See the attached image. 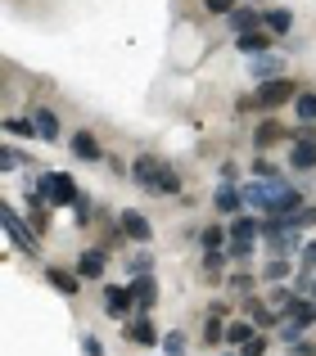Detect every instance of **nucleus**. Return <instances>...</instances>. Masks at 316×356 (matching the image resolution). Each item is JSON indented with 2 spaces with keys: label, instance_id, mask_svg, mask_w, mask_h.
Wrapping results in <instances>:
<instances>
[{
  "label": "nucleus",
  "instance_id": "obj_15",
  "mask_svg": "<svg viewBox=\"0 0 316 356\" xmlns=\"http://www.w3.org/2000/svg\"><path fill=\"white\" fill-rule=\"evenodd\" d=\"M258 235H262V221H253V217H235V221H230V239L258 243Z\"/></svg>",
  "mask_w": 316,
  "mask_h": 356
},
{
  "label": "nucleus",
  "instance_id": "obj_21",
  "mask_svg": "<svg viewBox=\"0 0 316 356\" xmlns=\"http://www.w3.org/2000/svg\"><path fill=\"white\" fill-rule=\"evenodd\" d=\"M308 325L312 321H303V316H285V321H281V343H290V348H294V343L303 339V330H308Z\"/></svg>",
  "mask_w": 316,
  "mask_h": 356
},
{
  "label": "nucleus",
  "instance_id": "obj_33",
  "mask_svg": "<svg viewBox=\"0 0 316 356\" xmlns=\"http://www.w3.org/2000/svg\"><path fill=\"white\" fill-rule=\"evenodd\" d=\"M248 321L253 325H271V312H267L262 302H248Z\"/></svg>",
  "mask_w": 316,
  "mask_h": 356
},
{
  "label": "nucleus",
  "instance_id": "obj_38",
  "mask_svg": "<svg viewBox=\"0 0 316 356\" xmlns=\"http://www.w3.org/2000/svg\"><path fill=\"white\" fill-rule=\"evenodd\" d=\"M294 356H316V348L312 343H294Z\"/></svg>",
  "mask_w": 316,
  "mask_h": 356
},
{
  "label": "nucleus",
  "instance_id": "obj_36",
  "mask_svg": "<svg viewBox=\"0 0 316 356\" xmlns=\"http://www.w3.org/2000/svg\"><path fill=\"white\" fill-rule=\"evenodd\" d=\"M303 266L316 270V243H308V248H303Z\"/></svg>",
  "mask_w": 316,
  "mask_h": 356
},
{
  "label": "nucleus",
  "instance_id": "obj_22",
  "mask_svg": "<svg viewBox=\"0 0 316 356\" xmlns=\"http://www.w3.org/2000/svg\"><path fill=\"white\" fill-rule=\"evenodd\" d=\"M230 27H235V32H253L258 23H262V14H258V9H230Z\"/></svg>",
  "mask_w": 316,
  "mask_h": 356
},
{
  "label": "nucleus",
  "instance_id": "obj_17",
  "mask_svg": "<svg viewBox=\"0 0 316 356\" xmlns=\"http://www.w3.org/2000/svg\"><path fill=\"white\" fill-rule=\"evenodd\" d=\"M45 280H50V284L59 289V293H68V298L81 289V275H68V270H59V266H50V270H45Z\"/></svg>",
  "mask_w": 316,
  "mask_h": 356
},
{
  "label": "nucleus",
  "instance_id": "obj_25",
  "mask_svg": "<svg viewBox=\"0 0 316 356\" xmlns=\"http://www.w3.org/2000/svg\"><path fill=\"white\" fill-rule=\"evenodd\" d=\"M5 131H9V136H41L32 118H5Z\"/></svg>",
  "mask_w": 316,
  "mask_h": 356
},
{
  "label": "nucleus",
  "instance_id": "obj_2",
  "mask_svg": "<svg viewBox=\"0 0 316 356\" xmlns=\"http://www.w3.org/2000/svg\"><path fill=\"white\" fill-rule=\"evenodd\" d=\"M290 99H299L294 81H290V77H271V81H262V86H258L253 95L244 99V104H248V108H285Z\"/></svg>",
  "mask_w": 316,
  "mask_h": 356
},
{
  "label": "nucleus",
  "instance_id": "obj_28",
  "mask_svg": "<svg viewBox=\"0 0 316 356\" xmlns=\"http://www.w3.org/2000/svg\"><path fill=\"white\" fill-rule=\"evenodd\" d=\"M226 257H230V261H248V257H253V243H244V239H230Z\"/></svg>",
  "mask_w": 316,
  "mask_h": 356
},
{
  "label": "nucleus",
  "instance_id": "obj_24",
  "mask_svg": "<svg viewBox=\"0 0 316 356\" xmlns=\"http://www.w3.org/2000/svg\"><path fill=\"white\" fill-rule=\"evenodd\" d=\"M221 339H226V325H221V321H217V312H212V316H208V325H203V343H208V348H217Z\"/></svg>",
  "mask_w": 316,
  "mask_h": 356
},
{
  "label": "nucleus",
  "instance_id": "obj_35",
  "mask_svg": "<svg viewBox=\"0 0 316 356\" xmlns=\"http://www.w3.org/2000/svg\"><path fill=\"white\" fill-rule=\"evenodd\" d=\"M262 352H267V343H262V339H258V334H253V339H248V343H244V348H239V356H262Z\"/></svg>",
  "mask_w": 316,
  "mask_h": 356
},
{
  "label": "nucleus",
  "instance_id": "obj_4",
  "mask_svg": "<svg viewBox=\"0 0 316 356\" xmlns=\"http://www.w3.org/2000/svg\"><path fill=\"white\" fill-rule=\"evenodd\" d=\"M163 167L167 163H158L154 154H145V158H136V167H132V176H136V185L141 190H150V194H158V181H163Z\"/></svg>",
  "mask_w": 316,
  "mask_h": 356
},
{
  "label": "nucleus",
  "instance_id": "obj_30",
  "mask_svg": "<svg viewBox=\"0 0 316 356\" xmlns=\"http://www.w3.org/2000/svg\"><path fill=\"white\" fill-rule=\"evenodd\" d=\"M163 356H185V339H181V334H163Z\"/></svg>",
  "mask_w": 316,
  "mask_h": 356
},
{
  "label": "nucleus",
  "instance_id": "obj_16",
  "mask_svg": "<svg viewBox=\"0 0 316 356\" xmlns=\"http://www.w3.org/2000/svg\"><path fill=\"white\" fill-rule=\"evenodd\" d=\"M253 77H258V81L285 77V63H281V59H271V54H258V59H253Z\"/></svg>",
  "mask_w": 316,
  "mask_h": 356
},
{
  "label": "nucleus",
  "instance_id": "obj_12",
  "mask_svg": "<svg viewBox=\"0 0 316 356\" xmlns=\"http://www.w3.org/2000/svg\"><path fill=\"white\" fill-rule=\"evenodd\" d=\"M123 235H127V239H136V243H150L154 230H150V221H145L141 212H123Z\"/></svg>",
  "mask_w": 316,
  "mask_h": 356
},
{
  "label": "nucleus",
  "instance_id": "obj_11",
  "mask_svg": "<svg viewBox=\"0 0 316 356\" xmlns=\"http://www.w3.org/2000/svg\"><path fill=\"white\" fill-rule=\"evenodd\" d=\"M72 154H77L81 163H100V140L90 136V131H72Z\"/></svg>",
  "mask_w": 316,
  "mask_h": 356
},
{
  "label": "nucleus",
  "instance_id": "obj_5",
  "mask_svg": "<svg viewBox=\"0 0 316 356\" xmlns=\"http://www.w3.org/2000/svg\"><path fill=\"white\" fill-rule=\"evenodd\" d=\"M235 50H239V54H267V50H271V32H262V27H253V32H239V36H235Z\"/></svg>",
  "mask_w": 316,
  "mask_h": 356
},
{
  "label": "nucleus",
  "instance_id": "obj_6",
  "mask_svg": "<svg viewBox=\"0 0 316 356\" xmlns=\"http://www.w3.org/2000/svg\"><path fill=\"white\" fill-rule=\"evenodd\" d=\"M132 298H136V307H141V312H150V307L158 302V280H154V275H136Z\"/></svg>",
  "mask_w": 316,
  "mask_h": 356
},
{
  "label": "nucleus",
  "instance_id": "obj_31",
  "mask_svg": "<svg viewBox=\"0 0 316 356\" xmlns=\"http://www.w3.org/2000/svg\"><path fill=\"white\" fill-rule=\"evenodd\" d=\"M221 266H226V252H221V248H212L208 257H203V270H208V275H221Z\"/></svg>",
  "mask_w": 316,
  "mask_h": 356
},
{
  "label": "nucleus",
  "instance_id": "obj_14",
  "mask_svg": "<svg viewBox=\"0 0 316 356\" xmlns=\"http://www.w3.org/2000/svg\"><path fill=\"white\" fill-rule=\"evenodd\" d=\"M262 27L271 36H285L294 27V14H290V9H267V14H262Z\"/></svg>",
  "mask_w": 316,
  "mask_h": 356
},
{
  "label": "nucleus",
  "instance_id": "obj_23",
  "mask_svg": "<svg viewBox=\"0 0 316 356\" xmlns=\"http://www.w3.org/2000/svg\"><path fill=\"white\" fill-rule=\"evenodd\" d=\"M294 113H299V122H316V90H299Z\"/></svg>",
  "mask_w": 316,
  "mask_h": 356
},
{
  "label": "nucleus",
  "instance_id": "obj_10",
  "mask_svg": "<svg viewBox=\"0 0 316 356\" xmlns=\"http://www.w3.org/2000/svg\"><path fill=\"white\" fill-rule=\"evenodd\" d=\"M290 167L294 172H312L316 167V140H299V145L290 149Z\"/></svg>",
  "mask_w": 316,
  "mask_h": 356
},
{
  "label": "nucleus",
  "instance_id": "obj_1",
  "mask_svg": "<svg viewBox=\"0 0 316 356\" xmlns=\"http://www.w3.org/2000/svg\"><path fill=\"white\" fill-rule=\"evenodd\" d=\"M32 194H41V199H45V203H54V208H77V203H81L77 181H72L68 172H45V176H36Z\"/></svg>",
  "mask_w": 316,
  "mask_h": 356
},
{
  "label": "nucleus",
  "instance_id": "obj_20",
  "mask_svg": "<svg viewBox=\"0 0 316 356\" xmlns=\"http://www.w3.org/2000/svg\"><path fill=\"white\" fill-rule=\"evenodd\" d=\"M253 334H258V330H253V321H248V316H244V321H230V325H226V343H235V348H244Z\"/></svg>",
  "mask_w": 316,
  "mask_h": 356
},
{
  "label": "nucleus",
  "instance_id": "obj_34",
  "mask_svg": "<svg viewBox=\"0 0 316 356\" xmlns=\"http://www.w3.org/2000/svg\"><path fill=\"white\" fill-rule=\"evenodd\" d=\"M203 9H208V14H230L235 0H203Z\"/></svg>",
  "mask_w": 316,
  "mask_h": 356
},
{
  "label": "nucleus",
  "instance_id": "obj_26",
  "mask_svg": "<svg viewBox=\"0 0 316 356\" xmlns=\"http://www.w3.org/2000/svg\"><path fill=\"white\" fill-rule=\"evenodd\" d=\"M127 270H132V275H150V270H154V257L141 248L136 257H127Z\"/></svg>",
  "mask_w": 316,
  "mask_h": 356
},
{
  "label": "nucleus",
  "instance_id": "obj_37",
  "mask_svg": "<svg viewBox=\"0 0 316 356\" xmlns=\"http://www.w3.org/2000/svg\"><path fill=\"white\" fill-rule=\"evenodd\" d=\"M81 348H86V356H104V348H100L95 339H86V343H81Z\"/></svg>",
  "mask_w": 316,
  "mask_h": 356
},
{
  "label": "nucleus",
  "instance_id": "obj_8",
  "mask_svg": "<svg viewBox=\"0 0 316 356\" xmlns=\"http://www.w3.org/2000/svg\"><path fill=\"white\" fill-rule=\"evenodd\" d=\"M104 248H86V252H81V261H77V275L81 280H100V275H104Z\"/></svg>",
  "mask_w": 316,
  "mask_h": 356
},
{
  "label": "nucleus",
  "instance_id": "obj_39",
  "mask_svg": "<svg viewBox=\"0 0 316 356\" xmlns=\"http://www.w3.org/2000/svg\"><path fill=\"white\" fill-rule=\"evenodd\" d=\"M312 307H316V284H312Z\"/></svg>",
  "mask_w": 316,
  "mask_h": 356
},
{
  "label": "nucleus",
  "instance_id": "obj_9",
  "mask_svg": "<svg viewBox=\"0 0 316 356\" xmlns=\"http://www.w3.org/2000/svg\"><path fill=\"white\" fill-rule=\"evenodd\" d=\"M127 339H132V343H145V348H150V343H163V334H158V330H154V321L141 312V321L127 325Z\"/></svg>",
  "mask_w": 316,
  "mask_h": 356
},
{
  "label": "nucleus",
  "instance_id": "obj_3",
  "mask_svg": "<svg viewBox=\"0 0 316 356\" xmlns=\"http://www.w3.org/2000/svg\"><path fill=\"white\" fill-rule=\"evenodd\" d=\"M0 221H5L9 239H14L18 248H23L27 257H32V252H36V230H27V226H23V217H18V212L9 208V203H0Z\"/></svg>",
  "mask_w": 316,
  "mask_h": 356
},
{
  "label": "nucleus",
  "instance_id": "obj_18",
  "mask_svg": "<svg viewBox=\"0 0 316 356\" xmlns=\"http://www.w3.org/2000/svg\"><path fill=\"white\" fill-rule=\"evenodd\" d=\"M32 122H36V131H41V140H59V118H54L50 108H32Z\"/></svg>",
  "mask_w": 316,
  "mask_h": 356
},
{
  "label": "nucleus",
  "instance_id": "obj_19",
  "mask_svg": "<svg viewBox=\"0 0 316 356\" xmlns=\"http://www.w3.org/2000/svg\"><path fill=\"white\" fill-rule=\"evenodd\" d=\"M276 140H285V127H281V122H262V127L253 131V145L258 149H271Z\"/></svg>",
  "mask_w": 316,
  "mask_h": 356
},
{
  "label": "nucleus",
  "instance_id": "obj_29",
  "mask_svg": "<svg viewBox=\"0 0 316 356\" xmlns=\"http://www.w3.org/2000/svg\"><path fill=\"white\" fill-rule=\"evenodd\" d=\"M23 167V154L18 149H0V172H18Z\"/></svg>",
  "mask_w": 316,
  "mask_h": 356
},
{
  "label": "nucleus",
  "instance_id": "obj_32",
  "mask_svg": "<svg viewBox=\"0 0 316 356\" xmlns=\"http://www.w3.org/2000/svg\"><path fill=\"white\" fill-rule=\"evenodd\" d=\"M262 275L271 280V284H276V280H290V261H267V270H262Z\"/></svg>",
  "mask_w": 316,
  "mask_h": 356
},
{
  "label": "nucleus",
  "instance_id": "obj_13",
  "mask_svg": "<svg viewBox=\"0 0 316 356\" xmlns=\"http://www.w3.org/2000/svg\"><path fill=\"white\" fill-rule=\"evenodd\" d=\"M212 203H217V212H230V217H235L239 203H244V190H239V185H221V190L212 194Z\"/></svg>",
  "mask_w": 316,
  "mask_h": 356
},
{
  "label": "nucleus",
  "instance_id": "obj_7",
  "mask_svg": "<svg viewBox=\"0 0 316 356\" xmlns=\"http://www.w3.org/2000/svg\"><path fill=\"white\" fill-rule=\"evenodd\" d=\"M132 302H136L132 289H118V284L104 289V312H109V316H127V312H132Z\"/></svg>",
  "mask_w": 316,
  "mask_h": 356
},
{
  "label": "nucleus",
  "instance_id": "obj_27",
  "mask_svg": "<svg viewBox=\"0 0 316 356\" xmlns=\"http://www.w3.org/2000/svg\"><path fill=\"white\" fill-rule=\"evenodd\" d=\"M203 252H212V248H221V243H226V226H208V230H203Z\"/></svg>",
  "mask_w": 316,
  "mask_h": 356
}]
</instances>
